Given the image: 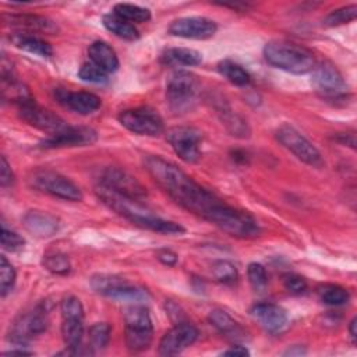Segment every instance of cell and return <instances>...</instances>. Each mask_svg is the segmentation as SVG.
Instances as JSON below:
<instances>
[{
	"mask_svg": "<svg viewBox=\"0 0 357 357\" xmlns=\"http://www.w3.org/2000/svg\"><path fill=\"white\" fill-rule=\"evenodd\" d=\"M156 258L166 266H174L177 264V254L169 248H162L156 252Z\"/></svg>",
	"mask_w": 357,
	"mask_h": 357,
	"instance_id": "cell-43",
	"label": "cell"
},
{
	"mask_svg": "<svg viewBox=\"0 0 357 357\" xmlns=\"http://www.w3.org/2000/svg\"><path fill=\"white\" fill-rule=\"evenodd\" d=\"M28 183L32 188L46 192L52 197H57L66 201H81L82 191L68 177L47 169L33 170L28 176Z\"/></svg>",
	"mask_w": 357,
	"mask_h": 357,
	"instance_id": "cell-9",
	"label": "cell"
},
{
	"mask_svg": "<svg viewBox=\"0 0 357 357\" xmlns=\"http://www.w3.org/2000/svg\"><path fill=\"white\" fill-rule=\"evenodd\" d=\"M218 31L215 21L206 17H181L169 25V33L184 39L204 40L212 38Z\"/></svg>",
	"mask_w": 357,
	"mask_h": 357,
	"instance_id": "cell-18",
	"label": "cell"
},
{
	"mask_svg": "<svg viewBox=\"0 0 357 357\" xmlns=\"http://www.w3.org/2000/svg\"><path fill=\"white\" fill-rule=\"evenodd\" d=\"M120 124L137 135L156 137L163 132V120L158 112L151 107L141 106L123 110L119 114Z\"/></svg>",
	"mask_w": 357,
	"mask_h": 357,
	"instance_id": "cell-13",
	"label": "cell"
},
{
	"mask_svg": "<svg viewBox=\"0 0 357 357\" xmlns=\"http://www.w3.org/2000/svg\"><path fill=\"white\" fill-rule=\"evenodd\" d=\"M247 278H248V282H250V284L254 290L261 291L266 287L268 275H266V271H265L264 265H261L258 262H251L247 266Z\"/></svg>",
	"mask_w": 357,
	"mask_h": 357,
	"instance_id": "cell-39",
	"label": "cell"
},
{
	"mask_svg": "<svg viewBox=\"0 0 357 357\" xmlns=\"http://www.w3.org/2000/svg\"><path fill=\"white\" fill-rule=\"evenodd\" d=\"M17 349H11V350H8V351H4L3 354L4 356H14V354H18V356H31V354H33L32 351H29V350H25L24 347L21 349V346H15Z\"/></svg>",
	"mask_w": 357,
	"mask_h": 357,
	"instance_id": "cell-45",
	"label": "cell"
},
{
	"mask_svg": "<svg viewBox=\"0 0 357 357\" xmlns=\"http://www.w3.org/2000/svg\"><path fill=\"white\" fill-rule=\"evenodd\" d=\"M89 283L96 293L112 300L141 304L151 298V294L146 289L131 284L123 278L114 275H95L91 278Z\"/></svg>",
	"mask_w": 357,
	"mask_h": 357,
	"instance_id": "cell-8",
	"label": "cell"
},
{
	"mask_svg": "<svg viewBox=\"0 0 357 357\" xmlns=\"http://www.w3.org/2000/svg\"><path fill=\"white\" fill-rule=\"evenodd\" d=\"M98 141V132L91 127L84 126H67L61 131L49 135L39 142L40 148H71V146H86Z\"/></svg>",
	"mask_w": 357,
	"mask_h": 357,
	"instance_id": "cell-16",
	"label": "cell"
},
{
	"mask_svg": "<svg viewBox=\"0 0 357 357\" xmlns=\"http://www.w3.org/2000/svg\"><path fill=\"white\" fill-rule=\"evenodd\" d=\"M218 71L233 85L247 86L251 81L250 73L240 64L231 60H222L218 63Z\"/></svg>",
	"mask_w": 357,
	"mask_h": 357,
	"instance_id": "cell-29",
	"label": "cell"
},
{
	"mask_svg": "<svg viewBox=\"0 0 357 357\" xmlns=\"http://www.w3.org/2000/svg\"><path fill=\"white\" fill-rule=\"evenodd\" d=\"M212 275L218 282L233 283L237 279V268L226 259H218L212 264Z\"/></svg>",
	"mask_w": 357,
	"mask_h": 357,
	"instance_id": "cell-37",
	"label": "cell"
},
{
	"mask_svg": "<svg viewBox=\"0 0 357 357\" xmlns=\"http://www.w3.org/2000/svg\"><path fill=\"white\" fill-rule=\"evenodd\" d=\"M25 229L40 238L52 237L59 230V220L53 215L43 211H29L25 213L24 219Z\"/></svg>",
	"mask_w": 357,
	"mask_h": 357,
	"instance_id": "cell-22",
	"label": "cell"
},
{
	"mask_svg": "<svg viewBox=\"0 0 357 357\" xmlns=\"http://www.w3.org/2000/svg\"><path fill=\"white\" fill-rule=\"evenodd\" d=\"M311 73L312 85L321 98L337 102L347 96V84L340 71L332 63H318Z\"/></svg>",
	"mask_w": 357,
	"mask_h": 357,
	"instance_id": "cell-12",
	"label": "cell"
},
{
	"mask_svg": "<svg viewBox=\"0 0 357 357\" xmlns=\"http://www.w3.org/2000/svg\"><path fill=\"white\" fill-rule=\"evenodd\" d=\"M218 113L220 114L223 124L226 126L227 131L231 135L238 137V138L250 137V127L243 117H240L238 114L231 112L229 107H222V109H219Z\"/></svg>",
	"mask_w": 357,
	"mask_h": 357,
	"instance_id": "cell-31",
	"label": "cell"
},
{
	"mask_svg": "<svg viewBox=\"0 0 357 357\" xmlns=\"http://www.w3.org/2000/svg\"><path fill=\"white\" fill-rule=\"evenodd\" d=\"M61 336L68 354H79L84 337V307L75 296H67L60 301Z\"/></svg>",
	"mask_w": 357,
	"mask_h": 357,
	"instance_id": "cell-7",
	"label": "cell"
},
{
	"mask_svg": "<svg viewBox=\"0 0 357 357\" xmlns=\"http://www.w3.org/2000/svg\"><path fill=\"white\" fill-rule=\"evenodd\" d=\"M10 40L15 47L39 57H50L53 54V49L46 40L26 32L13 33L10 36Z\"/></svg>",
	"mask_w": 357,
	"mask_h": 357,
	"instance_id": "cell-27",
	"label": "cell"
},
{
	"mask_svg": "<svg viewBox=\"0 0 357 357\" xmlns=\"http://www.w3.org/2000/svg\"><path fill=\"white\" fill-rule=\"evenodd\" d=\"M199 82L198 78L185 70L174 71L166 84V102L174 114H183L197 103Z\"/></svg>",
	"mask_w": 357,
	"mask_h": 357,
	"instance_id": "cell-6",
	"label": "cell"
},
{
	"mask_svg": "<svg viewBox=\"0 0 357 357\" xmlns=\"http://www.w3.org/2000/svg\"><path fill=\"white\" fill-rule=\"evenodd\" d=\"M206 220L229 236L238 238H252L261 233L259 225L250 213L236 209L223 201L211 212Z\"/></svg>",
	"mask_w": 357,
	"mask_h": 357,
	"instance_id": "cell-4",
	"label": "cell"
},
{
	"mask_svg": "<svg viewBox=\"0 0 357 357\" xmlns=\"http://www.w3.org/2000/svg\"><path fill=\"white\" fill-rule=\"evenodd\" d=\"M198 329L185 321L177 322L159 342L160 356H174L190 347L198 339Z\"/></svg>",
	"mask_w": 357,
	"mask_h": 357,
	"instance_id": "cell-19",
	"label": "cell"
},
{
	"mask_svg": "<svg viewBox=\"0 0 357 357\" xmlns=\"http://www.w3.org/2000/svg\"><path fill=\"white\" fill-rule=\"evenodd\" d=\"M17 107H18V114L24 121H26L29 126L40 131L49 132L50 135L67 127L66 121L60 116L38 105L32 98L22 100L21 103L17 105Z\"/></svg>",
	"mask_w": 357,
	"mask_h": 357,
	"instance_id": "cell-15",
	"label": "cell"
},
{
	"mask_svg": "<svg viewBox=\"0 0 357 357\" xmlns=\"http://www.w3.org/2000/svg\"><path fill=\"white\" fill-rule=\"evenodd\" d=\"M126 346L132 353L149 349L153 339V325L148 310L141 304H132L123 312Z\"/></svg>",
	"mask_w": 357,
	"mask_h": 357,
	"instance_id": "cell-5",
	"label": "cell"
},
{
	"mask_svg": "<svg viewBox=\"0 0 357 357\" xmlns=\"http://www.w3.org/2000/svg\"><path fill=\"white\" fill-rule=\"evenodd\" d=\"M160 61L172 67H191L202 61V54L190 47H167L160 54Z\"/></svg>",
	"mask_w": 357,
	"mask_h": 357,
	"instance_id": "cell-26",
	"label": "cell"
},
{
	"mask_svg": "<svg viewBox=\"0 0 357 357\" xmlns=\"http://www.w3.org/2000/svg\"><path fill=\"white\" fill-rule=\"evenodd\" d=\"M145 170L153 181L181 208L205 219L222 202L213 192L204 188L178 166L159 156L144 158Z\"/></svg>",
	"mask_w": 357,
	"mask_h": 357,
	"instance_id": "cell-1",
	"label": "cell"
},
{
	"mask_svg": "<svg viewBox=\"0 0 357 357\" xmlns=\"http://www.w3.org/2000/svg\"><path fill=\"white\" fill-rule=\"evenodd\" d=\"M208 319L211 325L226 339L231 342H243L247 339V332L244 331V328L237 321H234L225 310H211Z\"/></svg>",
	"mask_w": 357,
	"mask_h": 357,
	"instance_id": "cell-23",
	"label": "cell"
},
{
	"mask_svg": "<svg viewBox=\"0 0 357 357\" xmlns=\"http://www.w3.org/2000/svg\"><path fill=\"white\" fill-rule=\"evenodd\" d=\"M251 315L268 332H278L287 324V312L273 303H258L251 308Z\"/></svg>",
	"mask_w": 357,
	"mask_h": 357,
	"instance_id": "cell-21",
	"label": "cell"
},
{
	"mask_svg": "<svg viewBox=\"0 0 357 357\" xmlns=\"http://www.w3.org/2000/svg\"><path fill=\"white\" fill-rule=\"evenodd\" d=\"M107 73H105L100 67L93 64L91 60L84 63L78 70L79 79L91 84H105L107 82Z\"/></svg>",
	"mask_w": 357,
	"mask_h": 357,
	"instance_id": "cell-38",
	"label": "cell"
},
{
	"mask_svg": "<svg viewBox=\"0 0 357 357\" xmlns=\"http://www.w3.org/2000/svg\"><path fill=\"white\" fill-rule=\"evenodd\" d=\"M275 137L298 160L317 169L324 166L325 162L318 148L293 126L290 124L279 126L275 131Z\"/></svg>",
	"mask_w": 357,
	"mask_h": 357,
	"instance_id": "cell-11",
	"label": "cell"
},
{
	"mask_svg": "<svg viewBox=\"0 0 357 357\" xmlns=\"http://www.w3.org/2000/svg\"><path fill=\"white\" fill-rule=\"evenodd\" d=\"M42 264L47 271H50L52 273H56V275H67L71 271L70 259L64 254H60V252L46 254L43 257Z\"/></svg>",
	"mask_w": 357,
	"mask_h": 357,
	"instance_id": "cell-36",
	"label": "cell"
},
{
	"mask_svg": "<svg viewBox=\"0 0 357 357\" xmlns=\"http://www.w3.org/2000/svg\"><path fill=\"white\" fill-rule=\"evenodd\" d=\"M303 353H305V351H303L301 349H298V350H293V349L290 350V349H289V350L286 351V354H290V356H293V354H303Z\"/></svg>",
	"mask_w": 357,
	"mask_h": 357,
	"instance_id": "cell-47",
	"label": "cell"
},
{
	"mask_svg": "<svg viewBox=\"0 0 357 357\" xmlns=\"http://www.w3.org/2000/svg\"><path fill=\"white\" fill-rule=\"evenodd\" d=\"M4 21L15 28L25 29V31H39L45 33H54L57 32V25L52 20L42 17V15H35V14H11V15H4Z\"/></svg>",
	"mask_w": 357,
	"mask_h": 357,
	"instance_id": "cell-24",
	"label": "cell"
},
{
	"mask_svg": "<svg viewBox=\"0 0 357 357\" xmlns=\"http://www.w3.org/2000/svg\"><path fill=\"white\" fill-rule=\"evenodd\" d=\"M102 22H103V26L117 38H121L124 40H137L139 38V32L134 26V24L120 18L114 13L105 14L102 18Z\"/></svg>",
	"mask_w": 357,
	"mask_h": 357,
	"instance_id": "cell-28",
	"label": "cell"
},
{
	"mask_svg": "<svg viewBox=\"0 0 357 357\" xmlns=\"http://www.w3.org/2000/svg\"><path fill=\"white\" fill-rule=\"evenodd\" d=\"M356 326H357V318L354 317L350 324H349V333H350V339H351V343L356 344V340H357V331H356Z\"/></svg>",
	"mask_w": 357,
	"mask_h": 357,
	"instance_id": "cell-46",
	"label": "cell"
},
{
	"mask_svg": "<svg viewBox=\"0 0 357 357\" xmlns=\"http://www.w3.org/2000/svg\"><path fill=\"white\" fill-rule=\"evenodd\" d=\"M99 183L126 197L142 201L146 197L145 187L128 172L120 167H106L100 173Z\"/></svg>",
	"mask_w": 357,
	"mask_h": 357,
	"instance_id": "cell-17",
	"label": "cell"
},
{
	"mask_svg": "<svg viewBox=\"0 0 357 357\" xmlns=\"http://www.w3.org/2000/svg\"><path fill=\"white\" fill-rule=\"evenodd\" d=\"M112 328L106 322H96L89 328V347L92 351L103 350L110 339Z\"/></svg>",
	"mask_w": 357,
	"mask_h": 357,
	"instance_id": "cell-33",
	"label": "cell"
},
{
	"mask_svg": "<svg viewBox=\"0 0 357 357\" xmlns=\"http://www.w3.org/2000/svg\"><path fill=\"white\" fill-rule=\"evenodd\" d=\"M356 15H357V6L350 4V6H344V7H340V8H336V10L331 11L322 20V24L325 26H339V25L354 21Z\"/></svg>",
	"mask_w": 357,
	"mask_h": 357,
	"instance_id": "cell-34",
	"label": "cell"
},
{
	"mask_svg": "<svg viewBox=\"0 0 357 357\" xmlns=\"http://www.w3.org/2000/svg\"><path fill=\"white\" fill-rule=\"evenodd\" d=\"M317 293H318L319 300L324 304L332 305V307L344 305L350 298V294L344 287H342L339 284H332V283L321 284L317 289Z\"/></svg>",
	"mask_w": 357,
	"mask_h": 357,
	"instance_id": "cell-30",
	"label": "cell"
},
{
	"mask_svg": "<svg viewBox=\"0 0 357 357\" xmlns=\"http://www.w3.org/2000/svg\"><path fill=\"white\" fill-rule=\"evenodd\" d=\"M14 183V173L6 159V156L0 158V184L1 187H8Z\"/></svg>",
	"mask_w": 357,
	"mask_h": 357,
	"instance_id": "cell-42",
	"label": "cell"
},
{
	"mask_svg": "<svg viewBox=\"0 0 357 357\" xmlns=\"http://www.w3.org/2000/svg\"><path fill=\"white\" fill-rule=\"evenodd\" d=\"M95 192L106 206H109L117 215L123 216L138 227L169 236L183 234L185 231V229L180 223L166 220L158 216L151 209H148L139 199L119 194L100 183H98V185L95 187Z\"/></svg>",
	"mask_w": 357,
	"mask_h": 357,
	"instance_id": "cell-2",
	"label": "cell"
},
{
	"mask_svg": "<svg viewBox=\"0 0 357 357\" xmlns=\"http://www.w3.org/2000/svg\"><path fill=\"white\" fill-rule=\"evenodd\" d=\"M113 13L128 22H146L151 20V11L145 7L131 3H117L113 7Z\"/></svg>",
	"mask_w": 357,
	"mask_h": 357,
	"instance_id": "cell-32",
	"label": "cell"
},
{
	"mask_svg": "<svg viewBox=\"0 0 357 357\" xmlns=\"http://www.w3.org/2000/svg\"><path fill=\"white\" fill-rule=\"evenodd\" d=\"M56 98H57L59 103H61L64 107H67L68 110H71L74 113L82 114V116L95 113L102 105L99 96H96L95 93H91V92H85V91L71 92V91H66V89H57Z\"/></svg>",
	"mask_w": 357,
	"mask_h": 357,
	"instance_id": "cell-20",
	"label": "cell"
},
{
	"mask_svg": "<svg viewBox=\"0 0 357 357\" xmlns=\"http://www.w3.org/2000/svg\"><path fill=\"white\" fill-rule=\"evenodd\" d=\"M264 57L272 67L297 75L311 73L317 64L314 53L310 49L279 39L265 43Z\"/></svg>",
	"mask_w": 357,
	"mask_h": 357,
	"instance_id": "cell-3",
	"label": "cell"
},
{
	"mask_svg": "<svg viewBox=\"0 0 357 357\" xmlns=\"http://www.w3.org/2000/svg\"><path fill=\"white\" fill-rule=\"evenodd\" d=\"M47 301L38 304L31 311H26L15 318L8 331V340L15 346L25 344L29 339L42 335L49 325Z\"/></svg>",
	"mask_w": 357,
	"mask_h": 357,
	"instance_id": "cell-10",
	"label": "cell"
},
{
	"mask_svg": "<svg viewBox=\"0 0 357 357\" xmlns=\"http://www.w3.org/2000/svg\"><path fill=\"white\" fill-rule=\"evenodd\" d=\"M166 139L176 152V155L185 163H195L199 160V142L202 132L195 127L177 126L166 132Z\"/></svg>",
	"mask_w": 357,
	"mask_h": 357,
	"instance_id": "cell-14",
	"label": "cell"
},
{
	"mask_svg": "<svg viewBox=\"0 0 357 357\" xmlns=\"http://www.w3.org/2000/svg\"><path fill=\"white\" fill-rule=\"evenodd\" d=\"M25 240L18 233L7 229L4 225L1 227V247L7 251H18L24 247Z\"/></svg>",
	"mask_w": 357,
	"mask_h": 357,
	"instance_id": "cell-40",
	"label": "cell"
},
{
	"mask_svg": "<svg viewBox=\"0 0 357 357\" xmlns=\"http://www.w3.org/2000/svg\"><path fill=\"white\" fill-rule=\"evenodd\" d=\"M89 60L100 67L105 73L112 74L119 70V57L112 46L103 40H95L88 47Z\"/></svg>",
	"mask_w": 357,
	"mask_h": 357,
	"instance_id": "cell-25",
	"label": "cell"
},
{
	"mask_svg": "<svg viewBox=\"0 0 357 357\" xmlns=\"http://www.w3.org/2000/svg\"><path fill=\"white\" fill-rule=\"evenodd\" d=\"M15 269L6 255H0V294L6 297L15 283Z\"/></svg>",
	"mask_w": 357,
	"mask_h": 357,
	"instance_id": "cell-35",
	"label": "cell"
},
{
	"mask_svg": "<svg viewBox=\"0 0 357 357\" xmlns=\"http://www.w3.org/2000/svg\"><path fill=\"white\" fill-rule=\"evenodd\" d=\"M223 356H250V351L245 346H241V344H236L227 350H225L222 353Z\"/></svg>",
	"mask_w": 357,
	"mask_h": 357,
	"instance_id": "cell-44",
	"label": "cell"
},
{
	"mask_svg": "<svg viewBox=\"0 0 357 357\" xmlns=\"http://www.w3.org/2000/svg\"><path fill=\"white\" fill-rule=\"evenodd\" d=\"M283 286L291 294H301L307 290V280L297 273H287L283 276Z\"/></svg>",
	"mask_w": 357,
	"mask_h": 357,
	"instance_id": "cell-41",
	"label": "cell"
}]
</instances>
